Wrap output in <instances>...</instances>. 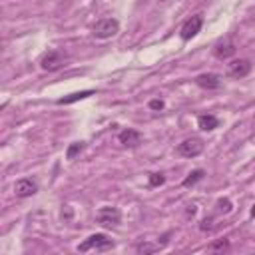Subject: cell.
<instances>
[{
	"label": "cell",
	"mask_w": 255,
	"mask_h": 255,
	"mask_svg": "<svg viewBox=\"0 0 255 255\" xmlns=\"http://www.w3.org/2000/svg\"><path fill=\"white\" fill-rule=\"evenodd\" d=\"M118 30H120V22H118L116 18H102L100 22H96V24H94L92 34H94L96 38L106 40V38L116 36V34H118Z\"/></svg>",
	"instance_id": "cell-1"
},
{
	"label": "cell",
	"mask_w": 255,
	"mask_h": 255,
	"mask_svg": "<svg viewBox=\"0 0 255 255\" xmlns=\"http://www.w3.org/2000/svg\"><path fill=\"white\" fill-rule=\"evenodd\" d=\"M114 245V241L108 237V235H104V233H94V235H90L88 239H84L80 245H78V251L80 253H86V251H90V249H110Z\"/></svg>",
	"instance_id": "cell-2"
},
{
	"label": "cell",
	"mask_w": 255,
	"mask_h": 255,
	"mask_svg": "<svg viewBox=\"0 0 255 255\" xmlns=\"http://www.w3.org/2000/svg\"><path fill=\"white\" fill-rule=\"evenodd\" d=\"M62 64H64V54L58 52V50H48V52L42 56V60H40V68H42V70H48V72L58 70Z\"/></svg>",
	"instance_id": "cell-3"
},
{
	"label": "cell",
	"mask_w": 255,
	"mask_h": 255,
	"mask_svg": "<svg viewBox=\"0 0 255 255\" xmlns=\"http://www.w3.org/2000/svg\"><path fill=\"white\" fill-rule=\"evenodd\" d=\"M201 26H203V16L201 14H195L191 18H187L185 24L181 26V38L183 40H191L193 36H197V32L201 30Z\"/></svg>",
	"instance_id": "cell-4"
},
{
	"label": "cell",
	"mask_w": 255,
	"mask_h": 255,
	"mask_svg": "<svg viewBox=\"0 0 255 255\" xmlns=\"http://www.w3.org/2000/svg\"><path fill=\"white\" fill-rule=\"evenodd\" d=\"M251 68H253V64L249 62V60H245V58H239V60H233V62H229L227 64V74L231 76V78H245L249 72H251Z\"/></svg>",
	"instance_id": "cell-5"
},
{
	"label": "cell",
	"mask_w": 255,
	"mask_h": 255,
	"mask_svg": "<svg viewBox=\"0 0 255 255\" xmlns=\"http://www.w3.org/2000/svg\"><path fill=\"white\" fill-rule=\"evenodd\" d=\"M96 217H98V221H100L104 227H116V225L120 223V219H122V213H120V209H116V207H102Z\"/></svg>",
	"instance_id": "cell-6"
},
{
	"label": "cell",
	"mask_w": 255,
	"mask_h": 255,
	"mask_svg": "<svg viewBox=\"0 0 255 255\" xmlns=\"http://www.w3.org/2000/svg\"><path fill=\"white\" fill-rule=\"evenodd\" d=\"M177 149H179V153L183 157H195V155H199L203 151V141L197 139V137H189V139L181 141Z\"/></svg>",
	"instance_id": "cell-7"
},
{
	"label": "cell",
	"mask_w": 255,
	"mask_h": 255,
	"mask_svg": "<svg viewBox=\"0 0 255 255\" xmlns=\"http://www.w3.org/2000/svg\"><path fill=\"white\" fill-rule=\"evenodd\" d=\"M221 76L219 74H211V72H207V74H199L197 78H195V84L199 86V88H203V90H217V88H221Z\"/></svg>",
	"instance_id": "cell-8"
},
{
	"label": "cell",
	"mask_w": 255,
	"mask_h": 255,
	"mask_svg": "<svg viewBox=\"0 0 255 255\" xmlns=\"http://www.w3.org/2000/svg\"><path fill=\"white\" fill-rule=\"evenodd\" d=\"M36 191H38V185H36L34 179L24 177V179H18V181L14 183V193H16L18 197H32Z\"/></svg>",
	"instance_id": "cell-9"
},
{
	"label": "cell",
	"mask_w": 255,
	"mask_h": 255,
	"mask_svg": "<svg viewBox=\"0 0 255 255\" xmlns=\"http://www.w3.org/2000/svg\"><path fill=\"white\" fill-rule=\"evenodd\" d=\"M213 52H215V56H217V58L225 60V58H229V56H233V54H235V44H233V40H231L229 36H225V38H221V40L215 44Z\"/></svg>",
	"instance_id": "cell-10"
},
{
	"label": "cell",
	"mask_w": 255,
	"mask_h": 255,
	"mask_svg": "<svg viewBox=\"0 0 255 255\" xmlns=\"http://www.w3.org/2000/svg\"><path fill=\"white\" fill-rule=\"evenodd\" d=\"M120 143H124L126 147H137L141 143V133L128 128V129H124L120 133Z\"/></svg>",
	"instance_id": "cell-11"
},
{
	"label": "cell",
	"mask_w": 255,
	"mask_h": 255,
	"mask_svg": "<svg viewBox=\"0 0 255 255\" xmlns=\"http://www.w3.org/2000/svg\"><path fill=\"white\" fill-rule=\"evenodd\" d=\"M197 124H199V128L203 131H211V129H215L219 126V120L215 116H211V114H203V116L197 118Z\"/></svg>",
	"instance_id": "cell-12"
},
{
	"label": "cell",
	"mask_w": 255,
	"mask_h": 255,
	"mask_svg": "<svg viewBox=\"0 0 255 255\" xmlns=\"http://www.w3.org/2000/svg\"><path fill=\"white\" fill-rule=\"evenodd\" d=\"M94 94V90H82V92H74V94H70V96H64V98H60L58 100V104L60 106H66V104H74V102H78V100H84V98H88V96H92Z\"/></svg>",
	"instance_id": "cell-13"
},
{
	"label": "cell",
	"mask_w": 255,
	"mask_h": 255,
	"mask_svg": "<svg viewBox=\"0 0 255 255\" xmlns=\"http://www.w3.org/2000/svg\"><path fill=\"white\" fill-rule=\"evenodd\" d=\"M203 175H205V171H203V169H193V171L183 179V187H189V185L197 183L199 179H203Z\"/></svg>",
	"instance_id": "cell-14"
},
{
	"label": "cell",
	"mask_w": 255,
	"mask_h": 255,
	"mask_svg": "<svg viewBox=\"0 0 255 255\" xmlns=\"http://www.w3.org/2000/svg\"><path fill=\"white\" fill-rule=\"evenodd\" d=\"M159 247H161V245H151V243L143 241V243L137 245V253H139V255H151V253H155Z\"/></svg>",
	"instance_id": "cell-15"
},
{
	"label": "cell",
	"mask_w": 255,
	"mask_h": 255,
	"mask_svg": "<svg viewBox=\"0 0 255 255\" xmlns=\"http://www.w3.org/2000/svg\"><path fill=\"white\" fill-rule=\"evenodd\" d=\"M229 247V241L227 239H221V241H217V243H213L211 245V255H223V251Z\"/></svg>",
	"instance_id": "cell-16"
},
{
	"label": "cell",
	"mask_w": 255,
	"mask_h": 255,
	"mask_svg": "<svg viewBox=\"0 0 255 255\" xmlns=\"http://www.w3.org/2000/svg\"><path fill=\"white\" fill-rule=\"evenodd\" d=\"M82 149H84V141H76V143H72V145L68 147L66 157H68V159H74V157H76V153H80Z\"/></svg>",
	"instance_id": "cell-17"
},
{
	"label": "cell",
	"mask_w": 255,
	"mask_h": 255,
	"mask_svg": "<svg viewBox=\"0 0 255 255\" xmlns=\"http://www.w3.org/2000/svg\"><path fill=\"white\" fill-rule=\"evenodd\" d=\"M165 181V177H163V173H149V185H153V187H157V185H161Z\"/></svg>",
	"instance_id": "cell-18"
},
{
	"label": "cell",
	"mask_w": 255,
	"mask_h": 255,
	"mask_svg": "<svg viewBox=\"0 0 255 255\" xmlns=\"http://www.w3.org/2000/svg\"><path fill=\"white\" fill-rule=\"evenodd\" d=\"M217 207H219V211L229 213V211H231V201H229V199H219V201H217Z\"/></svg>",
	"instance_id": "cell-19"
},
{
	"label": "cell",
	"mask_w": 255,
	"mask_h": 255,
	"mask_svg": "<svg viewBox=\"0 0 255 255\" xmlns=\"http://www.w3.org/2000/svg\"><path fill=\"white\" fill-rule=\"evenodd\" d=\"M149 108L151 110H163V102L161 100H151L149 102Z\"/></svg>",
	"instance_id": "cell-20"
},
{
	"label": "cell",
	"mask_w": 255,
	"mask_h": 255,
	"mask_svg": "<svg viewBox=\"0 0 255 255\" xmlns=\"http://www.w3.org/2000/svg\"><path fill=\"white\" fill-rule=\"evenodd\" d=\"M251 217H255V205H253V209H251Z\"/></svg>",
	"instance_id": "cell-21"
},
{
	"label": "cell",
	"mask_w": 255,
	"mask_h": 255,
	"mask_svg": "<svg viewBox=\"0 0 255 255\" xmlns=\"http://www.w3.org/2000/svg\"><path fill=\"white\" fill-rule=\"evenodd\" d=\"M253 122H255V118H253Z\"/></svg>",
	"instance_id": "cell-22"
}]
</instances>
